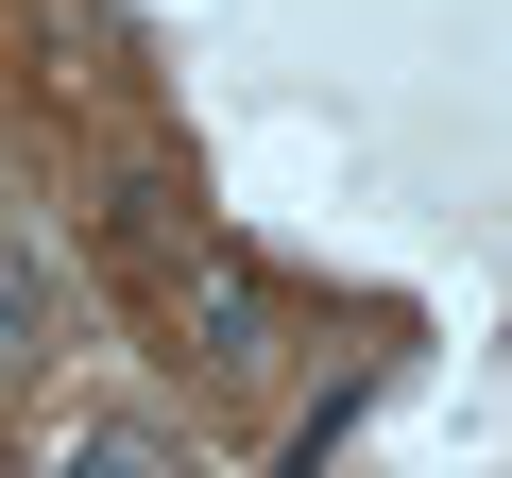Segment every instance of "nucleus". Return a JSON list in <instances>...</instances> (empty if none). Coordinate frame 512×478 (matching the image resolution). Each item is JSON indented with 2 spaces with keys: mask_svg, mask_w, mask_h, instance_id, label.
<instances>
[{
  "mask_svg": "<svg viewBox=\"0 0 512 478\" xmlns=\"http://www.w3.org/2000/svg\"><path fill=\"white\" fill-rule=\"evenodd\" d=\"M171 325H188L222 376H256V359H274V274H256L239 239H205V222H188V257H171Z\"/></svg>",
  "mask_w": 512,
  "mask_h": 478,
  "instance_id": "nucleus-1",
  "label": "nucleus"
},
{
  "mask_svg": "<svg viewBox=\"0 0 512 478\" xmlns=\"http://www.w3.org/2000/svg\"><path fill=\"white\" fill-rule=\"evenodd\" d=\"M35 359H52V274L0 239V376H35Z\"/></svg>",
  "mask_w": 512,
  "mask_h": 478,
  "instance_id": "nucleus-2",
  "label": "nucleus"
},
{
  "mask_svg": "<svg viewBox=\"0 0 512 478\" xmlns=\"http://www.w3.org/2000/svg\"><path fill=\"white\" fill-rule=\"evenodd\" d=\"M69 478H171V461H154L137 427H86V444H69Z\"/></svg>",
  "mask_w": 512,
  "mask_h": 478,
  "instance_id": "nucleus-3",
  "label": "nucleus"
}]
</instances>
